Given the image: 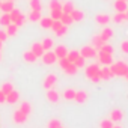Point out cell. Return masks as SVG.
Segmentation results:
<instances>
[{"label": "cell", "instance_id": "2e32d148", "mask_svg": "<svg viewBox=\"0 0 128 128\" xmlns=\"http://www.w3.org/2000/svg\"><path fill=\"white\" fill-rule=\"evenodd\" d=\"M70 15L72 17V21H76V23H80V21L84 18V12H83V11H78V9H74Z\"/></svg>", "mask_w": 128, "mask_h": 128}, {"label": "cell", "instance_id": "4316f807", "mask_svg": "<svg viewBox=\"0 0 128 128\" xmlns=\"http://www.w3.org/2000/svg\"><path fill=\"white\" fill-rule=\"evenodd\" d=\"M60 23L65 24V26H70V24H72L74 21H72V17H71L70 14H65V12H63L62 17H60Z\"/></svg>", "mask_w": 128, "mask_h": 128}, {"label": "cell", "instance_id": "9a60e30c", "mask_svg": "<svg viewBox=\"0 0 128 128\" xmlns=\"http://www.w3.org/2000/svg\"><path fill=\"white\" fill-rule=\"evenodd\" d=\"M100 36H101V39H102L104 42H107V41L113 36V29H110V27H104L102 32L100 33Z\"/></svg>", "mask_w": 128, "mask_h": 128}, {"label": "cell", "instance_id": "d590c367", "mask_svg": "<svg viewBox=\"0 0 128 128\" xmlns=\"http://www.w3.org/2000/svg\"><path fill=\"white\" fill-rule=\"evenodd\" d=\"M80 56V51H77V50H72V51H68V54H66V59L70 60V62H74L77 57Z\"/></svg>", "mask_w": 128, "mask_h": 128}, {"label": "cell", "instance_id": "9c48e42d", "mask_svg": "<svg viewBox=\"0 0 128 128\" xmlns=\"http://www.w3.org/2000/svg\"><path fill=\"white\" fill-rule=\"evenodd\" d=\"M74 101H76L77 104H84V102L88 101V92H86V90H76Z\"/></svg>", "mask_w": 128, "mask_h": 128}, {"label": "cell", "instance_id": "d4e9b609", "mask_svg": "<svg viewBox=\"0 0 128 128\" xmlns=\"http://www.w3.org/2000/svg\"><path fill=\"white\" fill-rule=\"evenodd\" d=\"M63 71H65L68 76H76V74H77V71H78V68L74 65V62H70V65H68L65 70H63Z\"/></svg>", "mask_w": 128, "mask_h": 128}, {"label": "cell", "instance_id": "1f68e13d", "mask_svg": "<svg viewBox=\"0 0 128 128\" xmlns=\"http://www.w3.org/2000/svg\"><path fill=\"white\" fill-rule=\"evenodd\" d=\"M30 8H32V11H42L41 0H30Z\"/></svg>", "mask_w": 128, "mask_h": 128}, {"label": "cell", "instance_id": "52a82bcc", "mask_svg": "<svg viewBox=\"0 0 128 128\" xmlns=\"http://www.w3.org/2000/svg\"><path fill=\"white\" fill-rule=\"evenodd\" d=\"M27 118H29V116H27V114H24L20 108H18V110H15V112H14V114H12V120H14L15 124H24V122L27 120Z\"/></svg>", "mask_w": 128, "mask_h": 128}, {"label": "cell", "instance_id": "8fae6325", "mask_svg": "<svg viewBox=\"0 0 128 128\" xmlns=\"http://www.w3.org/2000/svg\"><path fill=\"white\" fill-rule=\"evenodd\" d=\"M44 48H42V45H41V42H33L32 44V53L36 56V57H41L42 54H44Z\"/></svg>", "mask_w": 128, "mask_h": 128}, {"label": "cell", "instance_id": "5b68a950", "mask_svg": "<svg viewBox=\"0 0 128 128\" xmlns=\"http://www.w3.org/2000/svg\"><path fill=\"white\" fill-rule=\"evenodd\" d=\"M98 71H100V65H98V63H90L89 66L84 68V76H86L88 78H92Z\"/></svg>", "mask_w": 128, "mask_h": 128}, {"label": "cell", "instance_id": "4fadbf2b", "mask_svg": "<svg viewBox=\"0 0 128 128\" xmlns=\"http://www.w3.org/2000/svg\"><path fill=\"white\" fill-rule=\"evenodd\" d=\"M95 21L98 24H101V26H106L107 23H110V15H107V14H98V15H95Z\"/></svg>", "mask_w": 128, "mask_h": 128}, {"label": "cell", "instance_id": "91938a15", "mask_svg": "<svg viewBox=\"0 0 128 128\" xmlns=\"http://www.w3.org/2000/svg\"><path fill=\"white\" fill-rule=\"evenodd\" d=\"M125 2H126V0H125Z\"/></svg>", "mask_w": 128, "mask_h": 128}, {"label": "cell", "instance_id": "8992f818", "mask_svg": "<svg viewBox=\"0 0 128 128\" xmlns=\"http://www.w3.org/2000/svg\"><path fill=\"white\" fill-rule=\"evenodd\" d=\"M45 98H47V101H50L51 104H56V102L59 101V94H57V90H54V88H51V89H47Z\"/></svg>", "mask_w": 128, "mask_h": 128}, {"label": "cell", "instance_id": "3957f363", "mask_svg": "<svg viewBox=\"0 0 128 128\" xmlns=\"http://www.w3.org/2000/svg\"><path fill=\"white\" fill-rule=\"evenodd\" d=\"M80 56H83L84 59H92V57H96L98 53H96V50H95L92 45H84V47L80 50Z\"/></svg>", "mask_w": 128, "mask_h": 128}, {"label": "cell", "instance_id": "30bf717a", "mask_svg": "<svg viewBox=\"0 0 128 128\" xmlns=\"http://www.w3.org/2000/svg\"><path fill=\"white\" fill-rule=\"evenodd\" d=\"M54 54H56V57H57V59L66 57V54H68V50H66V47H65V45H57V47L54 48Z\"/></svg>", "mask_w": 128, "mask_h": 128}, {"label": "cell", "instance_id": "603a6c76", "mask_svg": "<svg viewBox=\"0 0 128 128\" xmlns=\"http://www.w3.org/2000/svg\"><path fill=\"white\" fill-rule=\"evenodd\" d=\"M11 23H12V21H11L9 14H8V12H3V14H2V17H0V26L6 27V26H9Z\"/></svg>", "mask_w": 128, "mask_h": 128}, {"label": "cell", "instance_id": "816d5d0a", "mask_svg": "<svg viewBox=\"0 0 128 128\" xmlns=\"http://www.w3.org/2000/svg\"><path fill=\"white\" fill-rule=\"evenodd\" d=\"M112 128H122V126H119V125H113Z\"/></svg>", "mask_w": 128, "mask_h": 128}, {"label": "cell", "instance_id": "ee69618b", "mask_svg": "<svg viewBox=\"0 0 128 128\" xmlns=\"http://www.w3.org/2000/svg\"><path fill=\"white\" fill-rule=\"evenodd\" d=\"M68 65H70V60H68L66 57H62V59H59V66H60L62 70H65Z\"/></svg>", "mask_w": 128, "mask_h": 128}, {"label": "cell", "instance_id": "f1b7e54d", "mask_svg": "<svg viewBox=\"0 0 128 128\" xmlns=\"http://www.w3.org/2000/svg\"><path fill=\"white\" fill-rule=\"evenodd\" d=\"M101 77L102 80H110L112 77H114V74L110 71V68H101Z\"/></svg>", "mask_w": 128, "mask_h": 128}, {"label": "cell", "instance_id": "f35d334b", "mask_svg": "<svg viewBox=\"0 0 128 128\" xmlns=\"http://www.w3.org/2000/svg\"><path fill=\"white\" fill-rule=\"evenodd\" d=\"M98 51H104V53H108V54H113V51H114V48H113V47H112L110 44H107V42H106V44H104V45H102V47H101V48H100Z\"/></svg>", "mask_w": 128, "mask_h": 128}, {"label": "cell", "instance_id": "e575fe53", "mask_svg": "<svg viewBox=\"0 0 128 128\" xmlns=\"http://www.w3.org/2000/svg\"><path fill=\"white\" fill-rule=\"evenodd\" d=\"M20 15H21V12H20L17 8H14V9L9 12V17H11V21H12V23H15V21L20 18Z\"/></svg>", "mask_w": 128, "mask_h": 128}, {"label": "cell", "instance_id": "74e56055", "mask_svg": "<svg viewBox=\"0 0 128 128\" xmlns=\"http://www.w3.org/2000/svg\"><path fill=\"white\" fill-rule=\"evenodd\" d=\"M0 90H2L5 95H8L11 90H14V86H12L11 83H3V84H2V89H0Z\"/></svg>", "mask_w": 128, "mask_h": 128}, {"label": "cell", "instance_id": "ac0fdd59", "mask_svg": "<svg viewBox=\"0 0 128 128\" xmlns=\"http://www.w3.org/2000/svg\"><path fill=\"white\" fill-rule=\"evenodd\" d=\"M106 42L101 39V36L100 35H95V36H92V47L95 48V50H100L102 45H104Z\"/></svg>", "mask_w": 128, "mask_h": 128}, {"label": "cell", "instance_id": "e0dca14e", "mask_svg": "<svg viewBox=\"0 0 128 128\" xmlns=\"http://www.w3.org/2000/svg\"><path fill=\"white\" fill-rule=\"evenodd\" d=\"M39 24H41V27H42V29H51L53 18H51V17H41Z\"/></svg>", "mask_w": 128, "mask_h": 128}, {"label": "cell", "instance_id": "5bb4252c", "mask_svg": "<svg viewBox=\"0 0 128 128\" xmlns=\"http://www.w3.org/2000/svg\"><path fill=\"white\" fill-rule=\"evenodd\" d=\"M122 118H124V112H122V110L114 108L113 112H110V119H112L113 122H119V120H122Z\"/></svg>", "mask_w": 128, "mask_h": 128}, {"label": "cell", "instance_id": "d6986e66", "mask_svg": "<svg viewBox=\"0 0 128 128\" xmlns=\"http://www.w3.org/2000/svg\"><path fill=\"white\" fill-rule=\"evenodd\" d=\"M114 9H116V12H125L128 9L126 2H125V0H116V2H114Z\"/></svg>", "mask_w": 128, "mask_h": 128}, {"label": "cell", "instance_id": "bcb514c9", "mask_svg": "<svg viewBox=\"0 0 128 128\" xmlns=\"http://www.w3.org/2000/svg\"><path fill=\"white\" fill-rule=\"evenodd\" d=\"M119 47H120V51H122V53L128 54V41H122V42L119 44Z\"/></svg>", "mask_w": 128, "mask_h": 128}, {"label": "cell", "instance_id": "681fc988", "mask_svg": "<svg viewBox=\"0 0 128 128\" xmlns=\"http://www.w3.org/2000/svg\"><path fill=\"white\" fill-rule=\"evenodd\" d=\"M5 102H6V95L0 90V104H5Z\"/></svg>", "mask_w": 128, "mask_h": 128}, {"label": "cell", "instance_id": "9f6ffc18", "mask_svg": "<svg viewBox=\"0 0 128 128\" xmlns=\"http://www.w3.org/2000/svg\"><path fill=\"white\" fill-rule=\"evenodd\" d=\"M57 128H63V126H62V125H60V126H57Z\"/></svg>", "mask_w": 128, "mask_h": 128}, {"label": "cell", "instance_id": "277c9868", "mask_svg": "<svg viewBox=\"0 0 128 128\" xmlns=\"http://www.w3.org/2000/svg\"><path fill=\"white\" fill-rule=\"evenodd\" d=\"M41 59H42V62L45 63V65H53V63L57 60V57H56L54 51H51V50H47V51H44V54L41 56Z\"/></svg>", "mask_w": 128, "mask_h": 128}, {"label": "cell", "instance_id": "b9f144b4", "mask_svg": "<svg viewBox=\"0 0 128 128\" xmlns=\"http://www.w3.org/2000/svg\"><path fill=\"white\" fill-rule=\"evenodd\" d=\"M60 125H62V124H60L59 119H50L48 124H47V128H57V126H60Z\"/></svg>", "mask_w": 128, "mask_h": 128}, {"label": "cell", "instance_id": "d6a6232c", "mask_svg": "<svg viewBox=\"0 0 128 128\" xmlns=\"http://www.w3.org/2000/svg\"><path fill=\"white\" fill-rule=\"evenodd\" d=\"M29 20L33 21V23L39 21V20H41V11H32V12L29 14Z\"/></svg>", "mask_w": 128, "mask_h": 128}, {"label": "cell", "instance_id": "8d00e7d4", "mask_svg": "<svg viewBox=\"0 0 128 128\" xmlns=\"http://www.w3.org/2000/svg\"><path fill=\"white\" fill-rule=\"evenodd\" d=\"M66 32H68V26L62 24V26H60V29L54 32V35H56V36H65V35H66Z\"/></svg>", "mask_w": 128, "mask_h": 128}, {"label": "cell", "instance_id": "7c38bea8", "mask_svg": "<svg viewBox=\"0 0 128 128\" xmlns=\"http://www.w3.org/2000/svg\"><path fill=\"white\" fill-rule=\"evenodd\" d=\"M18 98H20V94L14 89V90H11V92L6 95V102H8V104H15V102L18 101Z\"/></svg>", "mask_w": 128, "mask_h": 128}, {"label": "cell", "instance_id": "ba28073f", "mask_svg": "<svg viewBox=\"0 0 128 128\" xmlns=\"http://www.w3.org/2000/svg\"><path fill=\"white\" fill-rule=\"evenodd\" d=\"M56 82H57V77H56L54 74H48V76L44 78V88H45V89H51V88H54Z\"/></svg>", "mask_w": 128, "mask_h": 128}, {"label": "cell", "instance_id": "db71d44e", "mask_svg": "<svg viewBox=\"0 0 128 128\" xmlns=\"http://www.w3.org/2000/svg\"><path fill=\"white\" fill-rule=\"evenodd\" d=\"M125 14H126V21H128V9L125 11Z\"/></svg>", "mask_w": 128, "mask_h": 128}, {"label": "cell", "instance_id": "f6af8a7d", "mask_svg": "<svg viewBox=\"0 0 128 128\" xmlns=\"http://www.w3.org/2000/svg\"><path fill=\"white\" fill-rule=\"evenodd\" d=\"M60 26H62L60 20H53V24H51V30H53V32H56V30H59V29H60Z\"/></svg>", "mask_w": 128, "mask_h": 128}, {"label": "cell", "instance_id": "680465c9", "mask_svg": "<svg viewBox=\"0 0 128 128\" xmlns=\"http://www.w3.org/2000/svg\"><path fill=\"white\" fill-rule=\"evenodd\" d=\"M11 2H15V0H11Z\"/></svg>", "mask_w": 128, "mask_h": 128}, {"label": "cell", "instance_id": "44dd1931", "mask_svg": "<svg viewBox=\"0 0 128 128\" xmlns=\"http://www.w3.org/2000/svg\"><path fill=\"white\" fill-rule=\"evenodd\" d=\"M23 59H24L27 63H33V62H36L38 57H36V56L32 53V50H30V51H24V53H23Z\"/></svg>", "mask_w": 128, "mask_h": 128}, {"label": "cell", "instance_id": "cb8c5ba5", "mask_svg": "<svg viewBox=\"0 0 128 128\" xmlns=\"http://www.w3.org/2000/svg\"><path fill=\"white\" fill-rule=\"evenodd\" d=\"M74 96H76V90L74 89H65L63 90V98H65L66 101H74Z\"/></svg>", "mask_w": 128, "mask_h": 128}, {"label": "cell", "instance_id": "7dc6e473", "mask_svg": "<svg viewBox=\"0 0 128 128\" xmlns=\"http://www.w3.org/2000/svg\"><path fill=\"white\" fill-rule=\"evenodd\" d=\"M6 38H8V33H6V30H2V29H0V41H2V42H5V41H6Z\"/></svg>", "mask_w": 128, "mask_h": 128}, {"label": "cell", "instance_id": "83f0119b", "mask_svg": "<svg viewBox=\"0 0 128 128\" xmlns=\"http://www.w3.org/2000/svg\"><path fill=\"white\" fill-rule=\"evenodd\" d=\"M41 45H42V48L47 51V50H51V48H53V45H54V41H53L51 38H45V39L41 42Z\"/></svg>", "mask_w": 128, "mask_h": 128}, {"label": "cell", "instance_id": "ab89813d", "mask_svg": "<svg viewBox=\"0 0 128 128\" xmlns=\"http://www.w3.org/2000/svg\"><path fill=\"white\" fill-rule=\"evenodd\" d=\"M113 126V120L108 118V119H102L101 124H100V128H112Z\"/></svg>", "mask_w": 128, "mask_h": 128}, {"label": "cell", "instance_id": "c3c4849f", "mask_svg": "<svg viewBox=\"0 0 128 128\" xmlns=\"http://www.w3.org/2000/svg\"><path fill=\"white\" fill-rule=\"evenodd\" d=\"M24 20H26V17H24V15L21 14V15H20V18H18V20L15 21V24H17V26L20 27V26H23V24H24Z\"/></svg>", "mask_w": 128, "mask_h": 128}, {"label": "cell", "instance_id": "7402d4cb", "mask_svg": "<svg viewBox=\"0 0 128 128\" xmlns=\"http://www.w3.org/2000/svg\"><path fill=\"white\" fill-rule=\"evenodd\" d=\"M17 32H18V26H17L15 23H11L9 26H6V33H8V36H15Z\"/></svg>", "mask_w": 128, "mask_h": 128}, {"label": "cell", "instance_id": "836d02e7", "mask_svg": "<svg viewBox=\"0 0 128 128\" xmlns=\"http://www.w3.org/2000/svg\"><path fill=\"white\" fill-rule=\"evenodd\" d=\"M48 8H50V11L51 9H62L60 0H50V2H48Z\"/></svg>", "mask_w": 128, "mask_h": 128}, {"label": "cell", "instance_id": "6da1fadb", "mask_svg": "<svg viewBox=\"0 0 128 128\" xmlns=\"http://www.w3.org/2000/svg\"><path fill=\"white\" fill-rule=\"evenodd\" d=\"M110 71H112L114 76L125 77V74H126V71H128V63H126V62H122V60L114 62V63H112V65H110Z\"/></svg>", "mask_w": 128, "mask_h": 128}, {"label": "cell", "instance_id": "ffe728a7", "mask_svg": "<svg viewBox=\"0 0 128 128\" xmlns=\"http://www.w3.org/2000/svg\"><path fill=\"white\" fill-rule=\"evenodd\" d=\"M14 9V2H11V0H5V2H2V6H0V11L3 12H11Z\"/></svg>", "mask_w": 128, "mask_h": 128}, {"label": "cell", "instance_id": "60d3db41", "mask_svg": "<svg viewBox=\"0 0 128 128\" xmlns=\"http://www.w3.org/2000/svg\"><path fill=\"white\" fill-rule=\"evenodd\" d=\"M62 14H63L62 9H51V15H50V17H51L53 20H60Z\"/></svg>", "mask_w": 128, "mask_h": 128}, {"label": "cell", "instance_id": "7bdbcfd3", "mask_svg": "<svg viewBox=\"0 0 128 128\" xmlns=\"http://www.w3.org/2000/svg\"><path fill=\"white\" fill-rule=\"evenodd\" d=\"M84 60H86V59H84L83 56H78V57L74 60V65H76L77 68H83V66H84Z\"/></svg>", "mask_w": 128, "mask_h": 128}, {"label": "cell", "instance_id": "6f0895ef", "mask_svg": "<svg viewBox=\"0 0 128 128\" xmlns=\"http://www.w3.org/2000/svg\"><path fill=\"white\" fill-rule=\"evenodd\" d=\"M0 6H2V0H0Z\"/></svg>", "mask_w": 128, "mask_h": 128}, {"label": "cell", "instance_id": "f5cc1de1", "mask_svg": "<svg viewBox=\"0 0 128 128\" xmlns=\"http://www.w3.org/2000/svg\"><path fill=\"white\" fill-rule=\"evenodd\" d=\"M125 78H126V82H128V71H126V74H125Z\"/></svg>", "mask_w": 128, "mask_h": 128}, {"label": "cell", "instance_id": "f546056e", "mask_svg": "<svg viewBox=\"0 0 128 128\" xmlns=\"http://www.w3.org/2000/svg\"><path fill=\"white\" fill-rule=\"evenodd\" d=\"M20 110L24 113V114H30L32 113V106H30V102H27V101H24V102H21V106H20Z\"/></svg>", "mask_w": 128, "mask_h": 128}, {"label": "cell", "instance_id": "484cf974", "mask_svg": "<svg viewBox=\"0 0 128 128\" xmlns=\"http://www.w3.org/2000/svg\"><path fill=\"white\" fill-rule=\"evenodd\" d=\"M114 23H118V24H120V23H124V21H126V14L125 12H116V15L112 18Z\"/></svg>", "mask_w": 128, "mask_h": 128}, {"label": "cell", "instance_id": "f907efd6", "mask_svg": "<svg viewBox=\"0 0 128 128\" xmlns=\"http://www.w3.org/2000/svg\"><path fill=\"white\" fill-rule=\"evenodd\" d=\"M2 47H3V42H2V41H0V51H2Z\"/></svg>", "mask_w": 128, "mask_h": 128}, {"label": "cell", "instance_id": "7a4b0ae2", "mask_svg": "<svg viewBox=\"0 0 128 128\" xmlns=\"http://www.w3.org/2000/svg\"><path fill=\"white\" fill-rule=\"evenodd\" d=\"M98 60L101 65L104 66H110L112 63H113V54H108V53H104V51H98Z\"/></svg>", "mask_w": 128, "mask_h": 128}, {"label": "cell", "instance_id": "4dcf8cb0", "mask_svg": "<svg viewBox=\"0 0 128 128\" xmlns=\"http://www.w3.org/2000/svg\"><path fill=\"white\" fill-rule=\"evenodd\" d=\"M74 11V5L71 2H65V3H62V12H65V14H71Z\"/></svg>", "mask_w": 128, "mask_h": 128}, {"label": "cell", "instance_id": "11a10c76", "mask_svg": "<svg viewBox=\"0 0 128 128\" xmlns=\"http://www.w3.org/2000/svg\"><path fill=\"white\" fill-rule=\"evenodd\" d=\"M0 62H2V51H0Z\"/></svg>", "mask_w": 128, "mask_h": 128}]
</instances>
